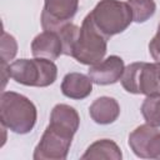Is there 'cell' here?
<instances>
[{"label":"cell","instance_id":"1","mask_svg":"<svg viewBox=\"0 0 160 160\" xmlns=\"http://www.w3.org/2000/svg\"><path fill=\"white\" fill-rule=\"evenodd\" d=\"M36 119L38 110L30 99L15 91H2L0 98V120L6 129L24 135L34 129Z\"/></svg>","mask_w":160,"mask_h":160},{"label":"cell","instance_id":"2","mask_svg":"<svg viewBox=\"0 0 160 160\" xmlns=\"http://www.w3.org/2000/svg\"><path fill=\"white\" fill-rule=\"evenodd\" d=\"M106 50L108 38L95 26L91 16L88 14L72 45L71 56L78 62L91 66L104 59Z\"/></svg>","mask_w":160,"mask_h":160},{"label":"cell","instance_id":"3","mask_svg":"<svg viewBox=\"0 0 160 160\" xmlns=\"http://www.w3.org/2000/svg\"><path fill=\"white\" fill-rule=\"evenodd\" d=\"M8 71L11 79L25 86L46 88L54 84L58 78L55 62L42 58L15 60L8 65Z\"/></svg>","mask_w":160,"mask_h":160},{"label":"cell","instance_id":"4","mask_svg":"<svg viewBox=\"0 0 160 160\" xmlns=\"http://www.w3.org/2000/svg\"><path fill=\"white\" fill-rule=\"evenodd\" d=\"M89 15L106 38L122 32L132 22L129 4L120 0H100Z\"/></svg>","mask_w":160,"mask_h":160},{"label":"cell","instance_id":"5","mask_svg":"<svg viewBox=\"0 0 160 160\" xmlns=\"http://www.w3.org/2000/svg\"><path fill=\"white\" fill-rule=\"evenodd\" d=\"M120 81L130 94L146 96L159 94L160 62H132L125 68Z\"/></svg>","mask_w":160,"mask_h":160},{"label":"cell","instance_id":"6","mask_svg":"<svg viewBox=\"0 0 160 160\" xmlns=\"http://www.w3.org/2000/svg\"><path fill=\"white\" fill-rule=\"evenodd\" d=\"M75 134L71 129L50 121L34 150L32 158L35 160H65Z\"/></svg>","mask_w":160,"mask_h":160},{"label":"cell","instance_id":"7","mask_svg":"<svg viewBox=\"0 0 160 160\" xmlns=\"http://www.w3.org/2000/svg\"><path fill=\"white\" fill-rule=\"evenodd\" d=\"M79 0H44L41 11V26L44 30L59 31L71 22L76 15Z\"/></svg>","mask_w":160,"mask_h":160},{"label":"cell","instance_id":"8","mask_svg":"<svg viewBox=\"0 0 160 160\" xmlns=\"http://www.w3.org/2000/svg\"><path fill=\"white\" fill-rule=\"evenodd\" d=\"M124 70V60L118 55H110L100 62L91 65L88 70V75L92 82L98 85H111L121 79Z\"/></svg>","mask_w":160,"mask_h":160},{"label":"cell","instance_id":"9","mask_svg":"<svg viewBox=\"0 0 160 160\" xmlns=\"http://www.w3.org/2000/svg\"><path fill=\"white\" fill-rule=\"evenodd\" d=\"M31 52L34 58H42L48 60H56L60 55H64L62 40L58 31L44 30L38 34L31 42Z\"/></svg>","mask_w":160,"mask_h":160},{"label":"cell","instance_id":"10","mask_svg":"<svg viewBox=\"0 0 160 160\" xmlns=\"http://www.w3.org/2000/svg\"><path fill=\"white\" fill-rule=\"evenodd\" d=\"M92 91V80L81 72H69L61 81V92L74 100H82Z\"/></svg>","mask_w":160,"mask_h":160},{"label":"cell","instance_id":"11","mask_svg":"<svg viewBox=\"0 0 160 160\" xmlns=\"http://www.w3.org/2000/svg\"><path fill=\"white\" fill-rule=\"evenodd\" d=\"M89 114L96 124H112L120 115V105L114 98L100 96L89 106Z\"/></svg>","mask_w":160,"mask_h":160},{"label":"cell","instance_id":"12","mask_svg":"<svg viewBox=\"0 0 160 160\" xmlns=\"http://www.w3.org/2000/svg\"><path fill=\"white\" fill-rule=\"evenodd\" d=\"M158 126H152L150 124H142L138 126L135 130H132L129 135V146L132 150V152L141 159H146V151L148 146L151 141V139L159 132Z\"/></svg>","mask_w":160,"mask_h":160},{"label":"cell","instance_id":"13","mask_svg":"<svg viewBox=\"0 0 160 160\" xmlns=\"http://www.w3.org/2000/svg\"><path fill=\"white\" fill-rule=\"evenodd\" d=\"M122 158L121 150L118 144L110 139H101L92 142L86 151L81 155V159H112L120 160Z\"/></svg>","mask_w":160,"mask_h":160},{"label":"cell","instance_id":"14","mask_svg":"<svg viewBox=\"0 0 160 160\" xmlns=\"http://www.w3.org/2000/svg\"><path fill=\"white\" fill-rule=\"evenodd\" d=\"M50 121L61 124L76 132L80 125V116L72 106L68 104H58L51 110Z\"/></svg>","mask_w":160,"mask_h":160},{"label":"cell","instance_id":"15","mask_svg":"<svg viewBox=\"0 0 160 160\" xmlns=\"http://www.w3.org/2000/svg\"><path fill=\"white\" fill-rule=\"evenodd\" d=\"M131 9L132 21L141 24L149 20L156 11V4L154 0H128Z\"/></svg>","mask_w":160,"mask_h":160},{"label":"cell","instance_id":"16","mask_svg":"<svg viewBox=\"0 0 160 160\" xmlns=\"http://www.w3.org/2000/svg\"><path fill=\"white\" fill-rule=\"evenodd\" d=\"M141 114L148 124L160 128V92L146 96L141 105Z\"/></svg>","mask_w":160,"mask_h":160},{"label":"cell","instance_id":"17","mask_svg":"<svg viewBox=\"0 0 160 160\" xmlns=\"http://www.w3.org/2000/svg\"><path fill=\"white\" fill-rule=\"evenodd\" d=\"M18 52V42L15 38L5 31L1 36V64H8Z\"/></svg>","mask_w":160,"mask_h":160},{"label":"cell","instance_id":"18","mask_svg":"<svg viewBox=\"0 0 160 160\" xmlns=\"http://www.w3.org/2000/svg\"><path fill=\"white\" fill-rule=\"evenodd\" d=\"M149 52L156 62H160V24L158 26L156 34L149 42Z\"/></svg>","mask_w":160,"mask_h":160},{"label":"cell","instance_id":"19","mask_svg":"<svg viewBox=\"0 0 160 160\" xmlns=\"http://www.w3.org/2000/svg\"><path fill=\"white\" fill-rule=\"evenodd\" d=\"M146 159H158V160H160V131L151 139V141L148 146Z\"/></svg>","mask_w":160,"mask_h":160}]
</instances>
